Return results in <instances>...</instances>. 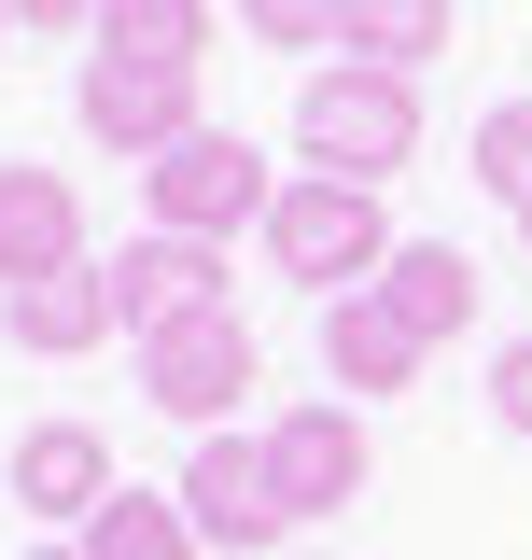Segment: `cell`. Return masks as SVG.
Returning a JSON list of instances; mask_svg holds the SVG:
<instances>
[{
	"instance_id": "9c48e42d",
	"label": "cell",
	"mask_w": 532,
	"mask_h": 560,
	"mask_svg": "<svg viewBox=\"0 0 532 560\" xmlns=\"http://www.w3.org/2000/svg\"><path fill=\"white\" fill-rule=\"evenodd\" d=\"M0 477H14L28 518H70V533H84V518L113 504V434H99V420H28Z\"/></svg>"
},
{
	"instance_id": "e0dca14e",
	"label": "cell",
	"mask_w": 532,
	"mask_h": 560,
	"mask_svg": "<svg viewBox=\"0 0 532 560\" xmlns=\"http://www.w3.org/2000/svg\"><path fill=\"white\" fill-rule=\"evenodd\" d=\"M476 183L505 210H532V98H490V113H476Z\"/></svg>"
},
{
	"instance_id": "6da1fadb",
	"label": "cell",
	"mask_w": 532,
	"mask_h": 560,
	"mask_svg": "<svg viewBox=\"0 0 532 560\" xmlns=\"http://www.w3.org/2000/svg\"><path fill=\"white\" fill-rule=\"evenodd\" d=\"M294 154H309V183H365V197H379L393 168H420V84H406V70H365V57L309 70Z\"/></svg>"
},
{
	"instance_id": "d6986e66",
	"label": "cell",
	"mask_w": 532,
	"mask_h": 560,
	"mask_svg": "<svg viewBox=\"0 0 532 560\" xmlns=\"http://www.w3.org/2000/svg\"><path fill=\"white\" fill-rule=\"evenodd\" d=\"M490 407H505V434H532V337L490 350Z\"/></svg>"
},
{
	"instance_id": "30bf717a",
	"label": "cell",
	"mask_w": 532,
	"mask_h": 560,
	"mask_svg": "<svg viewBox=\"0 0 532 560\" xmlns=\"http://www.w3.org/2000/svg\"><path fill=\"white\" fill-rule=\"evenodd\" d=\"M57 267H84V197H70V168H0V294L14 280H57Z\"/></svg>"
},
{
	"instance_id": "52a82bcc",
	"label": "cell",
	"mask_w": 532,
	"mask_h": 560,
	"mask_svg": "<svg viewBox=\"0 0 532 560\" xmlns=\"http://www.w3.org/2000/svg\"><path fill=\"white\" fill-rule=\"evenodd\" d=\"M266 490L294 518H350L365 504V420L350 407H280L266 420Z\"/></svg>"
},
{
	"instance_id": "44dd1931",
	"label": "cell",
	"mask_w": 532,
	"mask_h": 560,
	"mask_svg": "<svg viewBox=\"0 0 532 560\" xmlns=\"http://www.w3.org/2000/svg\"><path fill=\"white\" fill-rule=\"evenodd\" d=\"M28 560H84V547H28Z\"/></svg>"
},
{
	"instance_id": "ba28073f",
	"label": "cell",
	"mask_w": 532,
	"mask_h": 560,
	"mask_svg": "<svg viewBox=\"0 0 532 560\" xmlns=\"http://www.w3.org/2000/svg\"><path fill=\"white\" fill-rule=\"evenodd\" d=\"M113 308H127L140 337H169V323H197V308H239V294H224V238H169V224H140L127 253H113Z\"/></svg>"
},
{
	"instance_id": "603a6c76",
	"label": "cell",
	"mask_w": 532,
	"mask_h": 560,
	"mask_svg": "<svg viewBox=\"0 0 532 560\" xmlns=\"http://www.w3.org/2000/svg\"><path fill=\"white\" fill-rule=\"evenodd\" d=\"M0 28H14V14H0Z\"/></svg>"
},
{
	"instance_id": "7a4b0ae2",
	"label": "cell",
	"mask_w": 532,
	"mask_h": 560,
	"mask_svg": "<svg viewBox=\"0 0 532 560\" xmlns=\"http://www.w3.org/2000/svg\"><path fill=\"white\" fill-rule=\"evenodd\" d=\"M393 253L406 238H393V210L365 197V183H280L266 197V267L309 280V294H365Z\"/></svg>"
},
{
	"instance_id": "7402d4cb",
	"label": "cell",
	"mask_w": 532,
	"mask_h": 560,
	"mask_svg": "<svg viewBox=\"0 0 532 560\" xmlns=\"http://www.w3.org/2000/svg\"><path fill=\"white\" fill-rule=\"evenodd\" d=\"M519 238H532V210H519Z\"/></svg>"
},
{
	"instance_id": "4fadbf2b",
	"label": "cell",
	"mask_w": 532,
	"mask_h": 560,
	"mask_svg": "<svg viewBox=\"0 0 532 560\" xmlns=\"http://www.w3.org/2000/svg\"><path fill=\"white\" fill-rule=\"evenodd\" d=\"M323 364H336V393H365V407H379V393L420 378V337H406L379 294H323Z\"/></svg>"
},
{
	"instance_id": "8992f818",
	"label": "cell",
	"mask_w": 532,
	"mask_h": 560,
	"mask_svg": "<svg viewBox=\"0 0 532 560\" xmlns=\"http://www.w3.org/2000/svg\"><path fill=\"white\" fill-rule=\"evenodd\" d=\"M183 518H197V547H280L294 533V504L266 490V434H197V463H183Z\"/></svg>"
},
{
	"instance_id": "2e32d148",
	"label": "cell",
	"mask_w": 532,
	"mask_h": 560,
	"mask_svg": "<svg viewBox=\"0 0 532 560\" xmlns=\"http://www.w3.org/2000/svg\"><path fill=\"white\" fill-rule=\"evenodd\" d=\"M449 14H463V0H350V57L420 84V57H449Z\"/></svg>"
},
{
	"instance_id": "5bb4252c",
	"label": "cell",
	"mask_w": 532,
	"mask_h": 560,
	"mask_svg": "<svg viewBox=\"0 0 532 560\" xmlns=\"http://www.w3.org/2000/svg\"><path fill=\"white\" fill-rule=\"evenodd\" d=\"M99 57H140V70H210V0H99Z\"/></svg>"
},
{
	"instance_id": "7c38bea8",
	"label": "cell",
	"mask_w": 532,
	"mask_h": 560,
	"mask_svg": "<svg viewBox=\"0 0 532 560\" xmlns=\"http://www.w3.org/2000/svg\"><path fill=\"white\" fill-rule=\"evenodd\" d=\"M365 294H379V308H393L406 337L435 350V337H463V323H476V253H463V238H406L393 267L365 280Z\"/></svg>"
},
{
	"instance_id": "277c9868",
	"label": "cell",
	"mask_w": 532,
	"mask_h": 560,
	"mask_svg": "<svg viewBox=\"0 0 532 560\" xmlns=\"http://www.w3.org/2000/svg\"><path fill=\"white\" fill-rule=\"evenodd\" d=\"M140 393L169 420H197V434H224V407L239 393H266V350L239 308H197V323H169V337H140Z\"/></svg>"
},
{
	"instance_id": "5b68a950",
	"label": "cell",
	"mask_w": 532,
	"mask_h": 560,
	"mask_svg": "<svg viewBox=\"0 0 532 560\" xmlns=\"http://www.w3.org/2000/svg\"><path fill=\"white\" fill-rule=\"evenodd\" d=\"M84 140H113V154H169V140H197L210 113H197V70H140V57H84Z\"/></svg>"
},
{
	"instance_id": "ac0fdd59",
	"label": "cell",
	"mask_w": 532,
	"mask_h": 560,
	"mask_svg": "<svg viewBox=\"0 0 532 560\" xmlns=\"http://www.w3.org/2000/svg\"><path fill=\"white\" fill-rule=\"evenodd\" d=\"M253 14L266 57H323V43H350V0H239Z\"/></svg>"
},
{
	"instance_id": "3957f363",
	"label": "cell",
	"mask_w": 532,
	"mask_h": 560,
	"mask_svg": "<svg viewBox=\"0 0 532 560\" xmlns=\"http://www.w3.org/2000/svg\"><path fill=\"white\" fill-rule=\"evenodd\" d=\"M266 183L253 168V140L239 127H197V140H169L154 168H140V224H169V238H239V224H266Z\"/></svg>"
},
{
	"instance_id": "ffe728a7",
	"label": "cell",
	"mask_w": 532,
	"mask_h": 560,
	"mask_svg": "<svg viewBox=\"0 0 532 560\" xmlns=\"http://www.w3.org/2000/svg\"><path fill=\"white\" fill-rule=\"evenodd\" d=\"M0 14H28V28H99V0H0Z\"/></svg>"
},
{
	"instance_id": "8fae6325",
	"label": "cell",
	"mask_w": 532,
	"mask_h": 560,
	"mask_svg": "<svg viewBox=\"0 0 532 560\" xmlns=\"http://www.w3.org/2000/svg\"><path fill=\"white\" fill-rule=\"evenodd\" d=\"M0 323H14V350H43V364H70V350H99V337H127V308H113V267L84 253V267L57 280H14L0 294Z\"/></svg>"
},
{
	"instance_id": "9a60e30c",
	"label": "cell",
	"mask_w": 532,
	"mask_h": 560,
	"mask_svg": "<svg viewBox=\"0 0 532 560\" xmlns=\"http://www.w3.org/2000/svg\"><path fill=\"white\" fill-rule=\"evenodd\" d=\"M84 560H197V518H183V490H113V504L84 518Z\"/></svg>"
}]
</instances>
